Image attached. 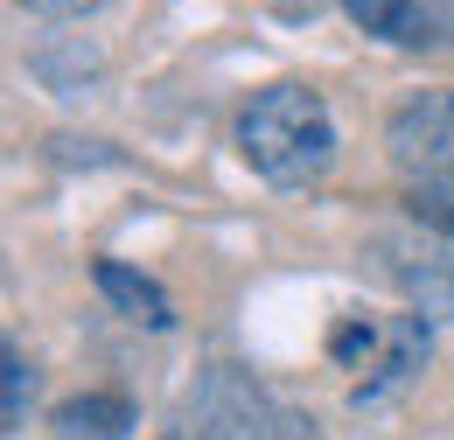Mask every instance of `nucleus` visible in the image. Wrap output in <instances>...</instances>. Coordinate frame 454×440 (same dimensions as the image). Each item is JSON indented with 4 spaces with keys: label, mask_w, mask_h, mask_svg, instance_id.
<instances>
[{
    "label": "nucleus",
    "mask_w": 454,
    "mask_h": 440,
    "mask_svg": "<svg viewBox=\"0 0 454 440\" xmlns=\"http://www.w3.org/2000/svg\"><path fill=\"white\" fill-rule=\"evenodd\" d=\"M238 154L273 189L322 182L329 161H336V119L322 106V91H308V84H266V91H252V106L238 112Z\"/></svg>",
    "instance_id": "nucleus-1"
},
{
    "label": "nucleus",
    "mask_w": 454,
    "mask_h": 440,
    "mask_svg": "<svg viewBox=\"0 0 454 440\" xmlns=\"http://www.w3.org/2000/svg\"><path fill=\"white\" fill-rule=\"evenodd\" d=\"M175 434L182 440H322L301 405H286L259 378L210 364L175 405Z\"/></svg>",
    "instance_id": "nucleus-2"
},
{
    "label": "nucleus",
    "mask_w": 454,
    "mask_h": 440,
    "mask_svg": "<svg viewBox=\"0 0 454 440\" xmlns=\"http://www.w3.org/2000/svg\"><path fill=\"white\" fill-rule=\"evenodd\" d=\"M427 350H434L427 315H342L336 335H329V357H336L342 371H364V378L349 385V405H356V412H364V405H385L392 391L412 385L419 364H427Z\"/></svg>",
    "instance_id": "nucleus-3"
},
{
    "label": "nucleus",
    "mask_w": 454,
    "mask_h": 440,
    "mask_svg": "<svg viewBox=\"0 0 454 440\" xmlns=\"http://www.w3.org/2000/svg\"><path fill=\"white\" fill-rule=\"evenodd\" d=\"M385 147L392 168L412 182H454V91H412L405 106L385 119Z\"/></svg>",
    "instance_id": "nucleus-4"
},
{
    "label": "nucleus",
    "mask_w": 454,
    "mask_h": 440,
    "mask_svg": "<svg viewBox=\"0 0 454 440\" xmlns=\"http://www.w3.org/2000/svg\"><path fill=\"white\" fill-rule=\"evenodd\" d=\"M371 252H378V273L412 301V315L454 322V259L441 245H427V238H392V231H385Z\"/></svg>",
    "instance_id": "nucleus-5"
},
{
    "label": "nucleus",
    "mask_w": 454,
    "mask_h": 440,
    "mask_svg": "<svg viewBox=\"0 0 454 440\" xmlns=\"http://www.w3.org/2000/svg\"><path fill=\"white\" fill-rule=\"evenodd\" d=\"M140 427L126 391H77L50 412V440H126Z\"/></svg>",
    "instance_id": "nucleus-6"
},
{
    "label": "nucleus",
    "mask_w": 454,
    "mask_h": 440,
    "mask_svg": "<svg viewBox=\"0 0 454 440\" xmlns=\"http://www.w3.org/2000/svg\"><path fill=\"white\" fill-rule=\"evenodd\" d=\"M91 279H98V294L113 301V315L140 322V329H175V301L161 294V279L133 273V266H119V259H98Z\"/></svg>",
    "instance_id": "nucleus-7"
},
{
    "label": "nucleus",
    "mask_w": 454,
    "mask_h": 440,
    "mask_svg": "<svg viewBox=\"0 0 454 440\" xmlns=\"http://www.w3.org/2000/svg\"><path fill=\"white\" fill-rule=\"evenodd\" d=\"M342 14L378 35V43H398V50H427L434 43V7L427 0H342Z\"/></svg>",
    "instance_id": "nucleus-8"
},
{
    "label": "nucleus",
    "mask_w": 454,
    "mask_h": 440,
    "mask_svg": "<svg viewBox=\"0 0 454 440\" xmlns=\"http://www.w3.org/2000/svg\"><path fill=\"white\" fill-rule=\"evenodd\" d=\"M405 217L419 231H434V238H454V182H412Z\"/></svg>",
    "instance_id": "nucleus-9"
},
{
    "label": "nucleus",
    "mask_w": 454,
    "mask_h": 440,
    "mask_svg": "<svg viewBox=\"0 0 454 440\" xmlns=\"http://www.w3.org/2000/svg\"><path fill=\"white\" fill-rule=\"evenodd\" d=\"M28 398H35V371H28V357L7 342V405H0L7 434H21V427H28Z\"/></svg>",
    "instance_id": "nucleus-10"
},
{
    "label": "nucleus",
    "mask_w": 454,
    "mask_h": 440,
    "mask_svg": "<svg viewBox=\"0 0 454 440\" xmlns=\"http://www.w3.org/2000/svg\"><path fill=\"white\" fill-rule=\"evenodd\" d=\"M28 14H43V21H77V14H91V7H106V0H21Z\"/></svg>",
    "instance_id": "nucleus-11"
},
{
    "label": "nucleus",
    "mask_w": 454,
    "mask_h": 440,
    "mask_svg": "<svg viewBox=\"0 0 454 440\" xmlns=\"http://www.w3.org/2000/svg\"><path fill=\"white\" fill-rule=\"evenodd\" d=\"M168 440H182V434H168Z\"/></svg>",
    "instance_id": "nucleus-12"
}]
</instances>
